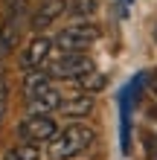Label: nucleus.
<instances>
[{
  "mask_svg": "<svg viewBox=\"0 0 157 160\" xmlns=\"http://www.w3.org/2000/svg\"><path fill=\"white\" fill-rule=\"evenodd\" d=\"M3 90H9V88H6V70H3V64H0V93Z\"/></svg>",
  "mask_w": 157,
  "mask_h": 160,
  "instance_id": "4468645a",
  "label": "nucleus"
},
{
  "mask_svg": "<svg viewBox=\"0 0 157 160\" xmlns=\"http://www.w3.org/2000/svg\"><path fill=\"white\" fill-rule=\"evenodd\" d=\"M52 47H55V41L50 38V35H41V32H38L29 44L23 47V52H21V70L29 73V70L47 67V58H50Z\"/></svg>",
  "mask_w": 157,
  "mask_h": 160,
  "instance_id": "39448f33",
  "label": "nucleus"
},
{
  "mask_svg": "<svg viewBox=\"0 0 157 160\" xmlns=\"http://www.w3.org/2000/svg\"><path fill=\"white\" fill-rule=\"evenodd\" d=\"M58 111L64 117H87L90 111H93V96H90V93H76V96H70V99H61Z\"/></svg>",
  "mask_w": 157,
  "mask_h": 160,
  "instance_id": "1a4fd4ad",
  "label": "nucleus"
},
{
  "mask_svg": "<svg viewBox=\"0 0 157 160\" xmlns=\"http://www.w3.org/2000/svg\"><path fill=\"white\" fill-rule=\"evenodd\" d=\"M96 140V131L85 125V122H70L55 131V137L50 140V157L52 160H70L79 157L81 152H87Z\"/></svg>",
  "mask_w": 157,
  "mask_h": 160,
  "instance_id": "f257e3e1",
  "label": "nucleus"
},
{
  "mask_svg": "<svg viewBox=\"0 0 157 160\" xmlns=\"http://www.w3.org/2000/svg\"><path fill=\"white\" fill-rule=\"evenodd\" d=\"M17 140L21 143H35V146H41V143H50V140L55 137V131H58V125H55V119L50 114H29L26 119L17 122Z\"/></svg>",
  "mask_w": 157,
  "mask_h": 160,
  "instance_id": "20e7f679",
  "label": "nucleus"
},
{
  "mask_svg": "<svg viewBox=\"0 0 157 160\" xmlns=\"http://www.w3.org/2000/svg\"><path fill=\"white\" fill-rule=\"evenodd\" d=\"M23 99H26V111L29 114H52L61 105V90L55 84H50V88L32 93V96H23Z\"/></svg>",
  "mask_w": 157,
  "mask_h": 160,
  "instance_id": "0eeeda50",
  "label": "nucleus"
},
{
  "mask_svg": "<svg viewBox=\"0 0 157 160\" xmlns=\"http://www.w3.org/2000/svg\"><path fill=\"white\" fill-rule=\"evenodd\" d=\"M90 70H96V61L90 58L87 52H61L47 67V73L52 79H64V82L67 79L76 82L79 76H85V73H90Z\"/></svg>",
  "mask_w": 157,
  "mask_h": 160,
  "instance_id": "7ed1b4c3",
  "label": "nucleus"
},
{
  "mask_svg": "<svg viewBox=\"0 0 157 160\" xmlns=\"http://www.w3.org/2000/svg\"><path fill=\"white\" fill-rule=\"evenodd\" d=\"M38 157H41V148L35 143H17L3 154V160H38Z\"/></svg>",
  "mask_w": 157,
  "mask_h": 160,
  "instance_id": "9d476101",
  "label": "nucleus"
},
{
  "mask_svg": "<svg viewBox=\"0 0 157 160\" xmlns=\"http://www.w3.org/2000/svg\"><path fill=\"white\" fill-rule=\"evenodd\" d=\"M125 3H131V0H125Z\"/></svg>",
  "mask_w": 157,
  "mask_h": 160,
  "instance_id": "f3484780",
  "label": "nucleus"
},
{
  "mask_svg": "<svg viewBox=\"0 0 157 160\" xmlns=\"http://www.w3.org/2000/svg\"><path fill=\"white\" fill-rule=\"evenodd\" d=\"M76 84L85 93H96V90H102L105 84H108V76H105V73H99V70H90V73H85V76H79Z\"/></svg>",
  "mask_w": 157,
  "mask_h": 160,
  "instance_id": "9b49d317",
  "label": "nucleus"
},
{
  "mask_svg": "<svg viewBox=\"0 0 157 160\" xmlns=\"http://www.w3.org/2000/svg\"><path fill=\"white\" fill-rule=\"evenodd\" d=\"M99 35H102V29H99L96 23L79 21V23L64 26L52 41H55V47H58L61 52H87V47H93L99 41Z\"/></svg>",
  "mask_w": 157,
  "mask_h": 160,
  "instance_id": "f03ea898",
  "label": "nucleus"
},
{
  "mask_svg": "<svg viewBox=\"0 0 157 160\" xmlns=\"http://www.w3.org/2000/svg\"><path fill=\"white\" fill-rule=\"evenodd\" d=\"M6 105H9V90L0 93V119H3V114H6Z\"/></svg>",
  "mask_w": 157,
  "mask_h": 160,
  "instance_id": "ddd939ff",
  "label": "nucleus"
},
{
  "mask_svg": "<svg viewBox=\"0 0 157 160\" xmlns=\"http://www.w3.org/2000/svg\"><path fill=\"white\" fill-rule=\"evenodd\" d=\"M61 15H67V0H41L38 9H35L32 18H29L32 32H44L50 23L58 21Z\"/></svg>",
  "mask_w": 157,
  "mask_h": 160,
  "instance_id": "423d86ee",
  "label": "nucleus"
},
{
  "mask_svg": "<svg viewBox=\"0 0 157 160\" xmlns=\"http://www.w3.org/2000/svg\"><path fill=\"white\" fill-rule=\"evenodd\" d=\"M154 44H157V23H154Z\"/></svg>",
  "mask_w": 157,
  "mask_h": 160,
  "instance_id": "dca6fc26",
  "label": "nucleus"
},
{
  "mask_svg": "<svg viewBox=\"0 0 157 160\" xmlns=\"http://www.w3.org/2000/svg\"><path fill=\"white\" fill-rule=\"evenodd\" d=\"M99 9V0H67V15L79 18V21H87Z\"/></svg>",
  "mask_w": 157,
  "mask_h": 160,
  "instance_id": "f8f14e48",
  "label": "nucleus"
},
{
  "mask_svg": "<svg viewBox=\"0 0 157 160\" xmlns=\"http://www.w3.org/2000/svg\"><path fill=\"white\" fill-rule=\"evenodd\" d=\"M149 84H151V93H154V99H157V70H154V76L149 79Z\"/></svg>",
  "mask_w": 157,
  "mask_h": 160,
  "instance_id": "2eb2a0df",
  "label": "nucleus"
},
{
  "mask_svg": "<svg viewBox=\"0 0 157 160\" xmlns=\"http://www.w3.org/2000/svg\"><path fill=\"white\" fill-rule=\"evenodd\" d=\"M17 44H21V21H17V18H9V21L0 26V61L9 58Z\"/></svg>",
  "mask_w": 157,
  "mask_h": 160,
  "instance_id": "6e6552de",
  "label": "nucleus"
}]
</instances>
